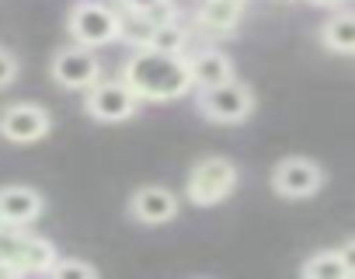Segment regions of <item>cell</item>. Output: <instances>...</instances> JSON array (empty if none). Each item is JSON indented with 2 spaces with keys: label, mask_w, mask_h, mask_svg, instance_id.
Segmentation results:
<instances>
[{
  "label": "cell",
  "mask_w": 355,
  "mask_h": 279,
  "mask_svg": "<svg viewBox=\"0 0 355 279\" xmlns=\"http://www.w3.org/2000/svg\"><path fill=\"white\" fill-rule=\"evenodd\" d=\"M53 81L63 87V91H87L101 81V60L91 46H67L53 56V67H49Z\"/></svg>",
  "instance_id": "obj_6"
},
{
  "label": "cell",
  "mask_w": 355,
  "mask_h": 279,
  "mask_svg": "<svg viewBox=\"0 0 355 279\" xmlns=\"http://www.w3.org/2000/svg\"><path fill=\"white\" fill-rule=\"evenodd\" d=\"M119 4L129 11V15H150L153 8H160V4H167V0H119Z\"/></svg>",
  "instance_id": "obj_20"
},
{
  "label": "cell",
  "mask_w": 355,
  "mask_h": 279,
  "mask_svg": "<svg viewBox=\"0 0 355 279\" xmlns=\"http://www.w3.org/2000/svg\"><path fill=\"white\" fill-rule=\"evenodd\" d=\"M300 272H303L306 279H345V276H348L345 258H341V251H338V248L313 251V255L300 265Z\"/></svg>",
  "instance_id": "obj_14"
},
{
  "label": "cell",
  "mask_w": 355,
  "mask_h": 279,
  "mask_svg": "<svg viewBox=\"0 0 355 279\" xmlns=\"http://www.w3.org/2000/svg\"><path fill=\"white\" fill-rule=\"evenodd\" d=\"M46 210V199L39 189L28 185H8L0 189V223H11V227H28L32 220H39Z\"/></svg>",
  "instance_id": "obj_10"
},
{
  "label": "cell",
  "mask_w": 355,
  "mask_h": 279,
  "mask_svg": "<svg viewBox=\"0 0 355 279\" xmlns=\"http://www.w3.org/2000/svg\"><path fill=\"white\" fill-rule=\"evenodd\" d=\"M338 251H341V258H345V269H348V276H355V237H348V241H345Z\"/></svg>",
  "instance_id": "obj_21"
},
{
  "label": "cell",
  "mask_w": 355,
  "mask_h": 279,
  "mask_svg": "<svg viewBox=\"0 0 355 279\" xmlns=\"http://www.w3.org/2000/svg\"><path fill=\"white\" fill-rule=\"evenodd\" d=\"M25 241H28L25 227H11V223H4V227H0V258H4V262H11L18 272H21L18 258H21V251H25Z\"/></svg>",
  "instance_id": "obj_17"
},
{
  "label": "cell",
  "mask_w": 355,
  "mask_h": 279,
  "mask_svg": "<svg viewBox=\"0 0 355 279\" xmlns=\"http://www.w3.org/2000/svg\"><path fill=\"white\" fill-rule=\"evenodd\" d=\"M15 77H18V56L0 46V91H4L8 84H15Z\"/></svg>",
  "instance_id": "obj_19"
},
{
  "label": "cell",
  "mask_w": 355,
  "mask_h": 279,
  "mask_svg": "<svg viewBox=\"0 0 355 279\" xmlns=\"http://www.w3.org/2000/svg\"><path fill=\"white\" fill-rule=\"evenodd\" d=\"M320 185H324V168L313 158L293 154V158H282L272 171V189L282 199H310L320 192Z\"/></svg>",
  "instance_id": "obj_7"
},
{
  "label": "cell",
  "mask_w": 355,
  "mask_h": 279,
  "mask_svg": "<svg viewBox=\"0 0 355 279\" xmlns=\"http://www.w3.org/2000/svg\"><path fill=\"white\" fill-rule=\"evenodd\" d=\"M241 185V171L230 158H220V154H209L202 161L192 164L189 171V182H185V196L192 206H220L234 196V189Z\"/></svg>",
  "instance_id": "obj_2"
},
{
  "label": "cell",
  "mask_w": 355,
  "mask_h": 279,
  "mask_svg": "<svg viewBox=\"0 0 355 279\" xmlns=\"http://www.w3.org/2000/svg\"><path fill=\"white\" fill-rule=\"evenodd\" d=\"M189 42H192L189 28L178 22V18H171V22L153 25L146 46H150V49H160V53H189Z\"/></svg>",
  "instance_id": "obj_15"
},
{
  "label": "cell",
  "mask_w": 355,
  "mask_h": 279,
  "mask_svg": "<svg viewBox=\"0 0 355 279\" xmlns=\"http://www.w3.org/2000/svg\"><path fill=\"white\" fill-rule=\"evenodd\" d=\"M56 248L46 241V237H35V234H28V241H25V251H21V258H18V265H21V276L25 272H53V265H56Z\"/></svg>",
  "instance_id": "obj_16"
},
{
  "label": "cell",
  "mask_w": 355,
  "mask_h": 279,
  "mask_svg": "<svg viewBox=\"0 0 355 279\" xmlns=\"http://www.w3.org/2000/svg\"><path fill=\"white\" fill-rule=\"evenodd\" d=\"M310 4H313V8H338L341 0H310Z\"/></svg>",
  "instance_id": "obj_22"
},
{
  "label": "cell",
  "mask_w": 355,
  "mask_h": 279,
  "mask_svg": "<svg viewBox=\"0 0 355 279\" xmlns=\"http://www.w3.org/2000/svg\"><path fill=\"white\" fill-rule=\"evenodd\" d=\"M122 77L143 101H178L196 87L185 53H160L150 46L129 53Z\"/></svg>",
  "instance_id": "obj_1"
},
{
  "label": "cell",
  "mask_w": 355,
  "mask_h": 279,
  "mask_svg": "<svg viewBox=\"0 0 355 279\" xmlns=\"http://www.w3.org/2000/svg\"><path fill=\"white\" fill-rule=\"evenodd\" d=\"M189 67H192V81H196V91L202 87H216V84H227L234 81V60L223 53V49H196L189 56Z\"/></svg>",
  "instance_id": "obj_12"
},
{
  "label": "cell",
  "mask_w": 355,
  "mask_h": 279,
  "mask_svg": "<svg viewBox=\"0 0 355 279\" xmlns=\"http://www.w3.org/2000/svg\"><path fill=\"white\" fill-rule=\"evenodd\" d=\"M178 213H182V199H178L167 185H143L129 196V217L143 227L171 223Z\"/></svg>",
  "instance_id": "obj_9"
},
{
  "label": "cell",
  "mask_w": 355,
  "mask_h": 279,
  "mask_svg": "<svg viewBox=\"0 0 355 279\" xmlns=\"http://www.w3.org/2000/svg\"><path fill=\"white\" fill-rule=\"evenodd\" d=\"M0 227H4V223H0Z\"/></svg>",
  "instance_id": "obj_23"
},
{
  "label": "cell",
  "mask_w": 355,
  "mask_h": 279,
  "mask_svg": "<svg viewBox=\"0 0 355 279\" xmlns=\"http://www.w3.org/2000/svg\"><path fill=\"white\" fill-rule=\"evenodd\" d=\"M320 42L331 53L355 56V11H338L320 25Z\"/></svg>",
  "instance_id": "obj_13"
},
{
  "label": "cell",
  "mask_w": 355,
  "mask_h": 279,
  "mask_svg": "<svg viewBox=\"0 0 355 279\" xmlns=\"http://www.w3.org/2000/svg\"><path fill=\"white\" fill-rule=\"evenodd\" d=\"M49 276H56V279H94L98 269L91 262H84V258H56Z\"/></svg>",
  "instance_id": "obj_18"
},
{
  "label": "cell",
  "mask_w": 355,
  "mask_h": 279,
  "mask_svg": "<svg viewBox=\"0 0 355 279\" xmlns=\"http://www.w3.org/2000/svg\"><path fill=\"white\" fill-rule=\"evenodd\" d=\"M53 129V119L42 105H32V101H21V105H11L0 112V136L8 144H39L46 140Z\"/></svg>",
  "instance_id": "obj_8"
},
{
  "label": "cell",
  "mask_w": 355,
  "mask_h": 279,
  "mask_svg": "<svg viewBox=\"0 0 355 279\" xmlns=\"http://www.w3.org/2000/svg\"><path fill=\"white\" fill-rule=\"evenodd\" d=\"M139 105H143V98L125 84V77H119V81H98L84 94V108L98 122H129L139 112Z\"/></svg>",
  "instance_id": "obj_5"
},
{
  "label": "cell",
  "mask_w": 355,
  "mask_h": 279,
  "mask_svg": "<svg viewBox=\"0 0 355 279\" xmlns=\"http://www.w3.org/2000/svg\"><path fill=\"white\" fill-rule=\"evenodd\" d=\"M67 28H70V39L73 42L91 46V49H101V46H112V42L122 39L125 18L115 8L101 4V0H80V4L70 8Z\"/></svg>",
  "instance_id": "obj_3"
},
{
  "label": "cell",
  "mask_w": 355,
  "mask_h": 279,
  "mask_svg": "<svg viewBox=\"0 0 355 279\" xmlns=\"http://www.w3.org/2000/svg\"><path fill=\"white\" fill-rule=\"evenodd\" d=\"M196 108L202 119L216 122V126H241L254 115V91L244 81H227L216 87H202L196 94Z\"/></svg>",
  "instance_id": "obj_4"
},
{
  "label": "cell",
  "mask_w": 355,
  "mask_h": 279,
  "mask_svg": "<svg viewBox=\"0 0 355 279\" xmlns=\"http://www.w3.org/2000/svg\"><path fill=\"white\" fill-rule=\"evenodd\" d=\"M244 8H248V0H202L196 11V25L216 39L234 35V28L244 18Z\"/></svg>",
  "instance_id": "obj_11"
}]
</instances>
